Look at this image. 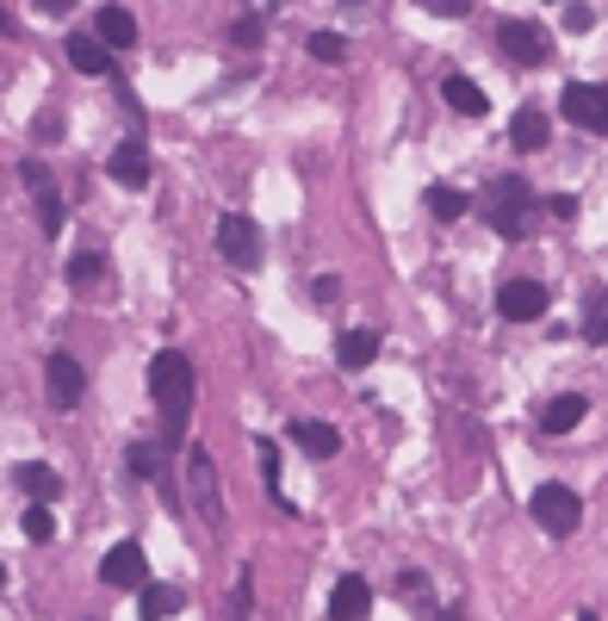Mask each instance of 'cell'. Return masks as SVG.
Listing matches in <instances>:
<instances>
[{
    "label": "cell",
    "instance_id": "obj_1",
    "mask_svg": "<svg viewBox=\"0 0 608 621\" xmlns=\"http://www.w3.org/2000/svg\"><path fill=\"white\" fill-rule=\"evenodd\" d=\"M192 391H199V379H192V361L180 349H162L150 361V398L162 405V447H174L180 435H187V410H192Z\"/></svg>",
    "mask_w": 608,
    "mask_h": 621
},
{
    "label": "cell",
    "instance_id": "obj_2",
    "mask_svg": "<svg viewBox=\"0 0 608 621\" xmlns=\"http://www.w3.org/2000/svg\"><path fill=\"white\" fill-rule=\"evenodd\" d=\"M528 206H534V194H528L522 175H503V180L484 187V224H491L496 236H510V243L528 231Z\"/></svg>",
    "mask_w": 608,
    "mask_h": 621
},
{
    "label": "cell",
    "instance_id": "obj_3",
    "mask_svg": "<svg viewBox=\"0 0 608 621\" xmlns=\"http://www.w3.org/2000/svg\"><path fill=\"white\" fill-rule=\"evenodd\" d=\"M496 50H503L515 69H540V62L552 57V38L534 20H503L496 25Z\"/></svg>",
    "mask_w": 608,
    "mask_h": 621
},
{
    "label": "cell",
    "instance_id": "obj_4",
    "mask_svg": "<svg viewBox=\"0 0 608 621\" xmlns=\"http://www.w3.org/2000/svg\"><path fill=\"white\" fill-rule=\"evenodd\" d=\"M218 249L230 268H261V224L248 212H224L218 218Z\"/></svg>",
    "mask_w": 608,
    "mask_h": 621
},
{
    "label": "cell",
    "instance_id": "obj_5",
    "mask_svg": "<svg viewBox=\"0 0 608 621\" xmlns=\"http://www.w3.org/2000/svg\"><path fill=\"white\" fill-rule=\"evenodd\" d=\"M528 509H534V523L547 528V535H571V528L584 523V504H577V491L571 485H540Z\"/></svg>",
    "mask_w": 608,
    "mask_h": 621
},
{
    "label": "cell",
    "instance_id": "obj_6",
    "mask_svg": "<svg viewBox=\"0 0 608 621\" xmlns=\"http://www.w3.org/2000/svg\"><path fill=\"white\" fill-rule=\"evenodd\" d=\"M565 118L584 131L608 137V81H571L565 87Z\"/></svg>",
    "mask_w": 608,
    "mask_h": 621
},
{
    "label": "cell",
    "instance_id": "obj_7",
    "mask_svg": "<svg viewBox=\"0 0 608 621\" xmlns=\"http://www.w3.org/2000/svg\"><path fill=\"white\" fill-rule=\"evenodd\" d=\"M20 180H25V194L38 199L44 236H57L62 231V194H57V180H50V168H44V162H20Z\"/></svg>",
    "mask_w": 608,
    "mask_h": 621
},
{
    "label": "cell",
    "instance_id": "obj_8",
    "mask_svg": "<svg viewBox=\"0 0 608 621\" xmlns=\"http://www.w3.org/2000/svg\"><path fill=\"white\" fill-rule=\"evenodd\" d=\"M44 386H50V405L57 410H75L81 391H87V373H81L75 354H50V361H44Z\"/></svg>",
    "mask_w": 608,
    "mask_h": 621
},
{
    "label": "cell",
    "instance_id": "obj_9",
    "mask_svg": "<svg viewBox=\"0 0 608 621\" xmlns=\"http://www.w3.org/2000/svg\"><path fill=\"white\" fill-rule=\"evenodd\" d=\"M100 578L113 584V590H143V578H150V560H143V547L137 541H118L106 560H100Z\"/></svg>",
    "mask_w": 608,
    "mask_h": 621
},
{
    "label": "cell",
    "instance_id": "obj_10",
    "mask_svg": "<svg viewBox=\"0 0 608 621\" xmlns=\"http://www.w3.org/2000/svg\"><path fill=\"white\" fill-rule=\"evenodd\" d=\"M187 479H192V509L218 528V523H224V504H218V472H211L206 447H192V454H187Z\"/></svg>",
    "mask_w": 608,
    "mask_h": 621
},
{
    "label": "cell",
    "instance_id": "obj_11",
    "mask_svg": "<svg viewBox=\"0 0 608 621\" xmlns=\"http://www.w3.org/2000/svg\"><path fill=\"white\" fill-rule=\"evenodd\" d=\"M496 310H503L510 324H534V317L547 310V286H540V280H503V292H496Z\"/></svg>",
    "mask_w": 608,
    "mask_h": 621
},
{
    "label": "cell",
    "instance_id": "obj_12",
    "mask_svg": "<svg viewBox=\"0 0 608 621\" xmlns=\"http://www.w3.org/2000/svg\"><path fill=\"white\" fill-rule=\"evenodd\" d=\"M94 38L106 44V50H131V44H137V20H131V7L106 0V7L94 13Z\"/></svg>",
    "mask_w": 608,
    "mask_h": 621
},
{
    "label": "cell",
    "instance_id": "obj_13",
    "mask_svg": "<svg viewBox=\"0 0 608 621\" xmlns=\"http://www.w3.org/2000/svg\"><path fill=\"white\" fill-rule=\"evenodd\" d=\"M13 485H20L32 504H57L62 497V472L57 466H44V460H25V466H13Z\"/></svg>",
    "mask_w": 608,
    "mask_h": 621
},
{
    "label": "cell",
    "instance_id": "obj_14",
    "mask_svg": "<svg viewBox=\"0 0 608 621\" xmlns=\"http://www.w3.org/2000/svg\"><path fill=\"white\" fill-rule=\"evenodd\" d=\"M106 175H113L118 187H131V194H137V187H150V150H143L137 137H131V143H118L113 162H106Z\"/></svg>",
    "mask_w": 608,
    "mask_h": 621
},
{
    "label": "cell",
    "instance_id": "obj_15",
    "mask_svg": "<svg viewBox=\"0 0 608 621\" xmlns=\"http://www.w3.org/2000/svg\"><path fill=\"white\" fill-rule=\"evenodd\" d=\"M366 609H373V590H366V578H336V590H329V616L336 621H361Z\"/></svg>",
    "mask_w": 608,
    "mask_h": 621
},
{
    "label": "cell",
    "instance_id": "obj_16",
    "mask_svg": "<svg viewBox=\"0 0 608 621\" xmlns=\"http://www.w3.org/2000/svg\"><path fill=\"white\" fill-rule=\"evenodd\" d=\"M441 99H447L459 118H484V113H491L484 87H478V81H466V75H447V81H441Z\"/></svg>",
    "mask_w": 608,
    "mask_h": 621
},
{
    "label": "cell",
    "instance_id": "obj_17",
    "mask_svg": "<svg viewBox=\"0 0 608 621\" xmlns=\"http://www.w3.org/2000/svg\"><path fill=\"white\" fill-rule=\"evenodd\" d=\"M292 442H299L304 454H317V460L342 454V435H336L329 423H317V417H299V423H292Z\"/></svg>",
    "mask_w": 608,
    "mask_h": 621
},
{
    "label": "cell",
    "instance_id": "obj_18",
    "mask_svg": "<svg viewBox=\"0 0 608 621\" xmlns=\"http://www.w3.org/2000/svg\"><path fill=\"white\" fill-rule=\"evenodd\" d=\"M69 62H75L81 75H106V69H113V50H106L94 32H75V38H69Z\"/></svg>",
    "mask_w": 608,
    "mask_h": 621
},
{
    "label": "cell",
    "instance_id": "obj_19",
    "mask_svg": "<svg viewBox=\"0 0 608 621\" xmlns=\"http://www.w3.org/2000/svg\"><path fill=\"white\" fill-rule=\"evenodd\" d=\"M336 361H342L348 373L373 367V361H379V336H373V330H348L342 342H336Z\"/></svg>",
    "mask_w": 608,
    "mask_h": 621
},
{
    "label": "cell",
    "instance_id": "obj_20",
    "mask_svg": "<svg viewBox=\"0 0 608 621\" xmlns=\"http://www.w3.org/2000/svg\"><path fill=\"white\" fill-rule=\"evenodd\" d=\"M510 137H515V150H547V137H552V125H547V113L540 106H522L515 113V125H510Z\"/></svg>",
    "mask_w": 608,
    "mask_h": 621
},
{
    "label": "cell",
    "instance_id": "obj_21",
    "mask_svg": "<svg viewBox=\"0 0 608 621\" xmlns=\"http://www.w3.org/2000/svg\"><path fill=\"white\" fill-rule=\"evenodd\" d=\"M584 398H577V391H565V398H552L547 410H540V429H547V435H571V429L584 423Z\"/></svg>",
    "mask_w": 608,
    "mask_h": 621
},
{
    "label": "cell",
    "instance_id": "obj_22",
    "mask_svg": "<svg viewBox=\"0 0 608 621\" xmlns=\"http://www.w3.org/2000/svg\"><path fill=\"white\" fill-rule=\"evenodd\" d=\"M584 342L589 349H608V286H596L584 298Z\"/></svg>",
    "mask_w": 608,
    "mask_h": 621
},
{
    "label": "cell",
    "instance_id": "obj_23",
    "mask_svg": "<svg viewBox=\"0 0 608 621\" xmlns=\"http://www.w3.org/2000/svg\"><path fill=\"white\" fill-rule=\"evenodd\" d=\"M143 621H168V616H180V590L174 584H150L143 578V609H137Z\"/></svg>",
    "mask_w": 608,
    "mask_h": 621
},
{
    "label": "cell",
    "instance_id": "obj_24",
    "mask_svg": "<svg viewBox=\"0 0 608 621\" xmlns=\"http://www.w3.org/2000/svg\"><path fill=\"white\" fill-rule=\"evenodd\" d=\"M422 199H429V212H435L441 224H459V218L472 212V199L459 194V187H429V194H422Z\"/></svg>",
    "mask_w": 608,
    "mask_h": 621
},
{
    "label": "cell",
    "instance_id": "obj_25",
    "mask_svg": "<svg viewBox=\"0 0 608 621\" xmlns=\"http://www.w3.org/2000/svg\"><path fill=\"white\" fill-rule=\"evenodd\" d=\"M304 50H311L317 62H348V38H342V32H311Z\"/></svg>",
    "mask_w": 608,
    "mask_h": 621
},
{
    "label": "cell",
    "instance_id": "obj_26",
    "mask_svg": "<svg viewBox=\"0 0 608 621\" xmlns=\"http://www.w3.org/2000/svg\"><path fill=\"white\" fill-rule=\"evenodd\" d=\"M100 273H106V255L100 249H81L75 261H69V280H75V286H100Z\"/></svg>",
    "mask_w": 608,
    "mask_h": 621
},
{
    "label": "cell",
    "instance_id": "obj_27",
    "mask_svg": "<svg viewBox=\"0 0 608 621\" xmlns=\"http://www.w3.org/2000/svg\"><path fill=\"white\" fill-rule=\"evenodd\" d=\"M125 460H131L137 479H162V447H155V442H137L131 454H125Z\"/></svg>",
    "mask_w": 608,
    "mask_h": 621
},
{
    "label": "cell",
    "instance_id": "obj_28",
    "mask_svg": "<svg viewBox=\"0 0 608 621\" xmlns=\"http://www.w3.org/2000/svg\"><path fill=\"white\" fill-rule=\"evenodd\" d=\"M267 38V25H261V13H243V20L230 25V44H236V50H255V44Z\"/></svg>",
    "mask_w": 608,
    "mask_h": 621
},
{
    "label": "cell",
    "instance_id": "obj_29",
    "mask_svg": "<svg viewBox=\"0 0 608 621\" xmlns=\"http://www.w3.org/2000/svg\"><path fill=\"white\" fill-rule=\"evenodd\" d=\"M50 535H57V516H50L44 504H32L25 509V541H50Z\"/></svg>",
    "mask_w": 608,
    "mask_h": 621
},
{
    "label": "cell",
    "instance_id": "obj_30",
    "mask_svg": "<svg viewBox=\"0 0 608 621\" xmlns=\"http://www.w3.org/2000/svg\"><path fill=\"white\" fill-rule=\"evenodd\" d=\"M255 460H261V479L273 485V497H280V447L261 442V447H255ZM280 509H285V497H280Z\"/></svg>",
    "mask_w": 608,
    "mask_h": 621
},
{
    "label": "cell",
    "instance_id": "obj_31",
    "mask_svg": "<svg viewBox=\"0 0 608 621\" xmlns=\"http://www.w3.org/2000/svg\"><path fill=\"white\" fill-rule=\"evenodd\" d=\"M422 13H435V20H466L472 13V0H417Z\"/></svg>",
    "mask_w": 608,
    "mask_h": 621
},
{
    "label": "cell",
    "instance_id": "obj_32",
    "mask_svg": "<svg viewBox=\"0 0 608 621\" xmlns=\"http://www.w3.org/2000/svg\"><path fill=\"white\" fill-rule=\"evenodd\" d=\"M589 25H596V13H589L584 0H571L565 7V32H589Z\"/></svg>",
    "mask_w": 608,
    "mask_h": 621
},
{
    "label": "cell",
    "instance_id": "obj_33",
    "mask_svg": "<svg viewBox=\"0 0 608 621\" xmlns=\"http://www.w3.org/2000/svg\"><path fill=\"white\" fill-rule=\"evenodd\" d=\"M547 212L559 218V224H571V218H577V194H552V199H547Z\"/></svg>",
    "mask_w": 608,
    "mask_h": 621
},
{
    "label": "cell",
    "instance_id": "obj_34",
    "mask_svg": "<svg viewBox=\"0 0 608 621\" xmlns=\"http://www.w3.org/2000/svg\"><path fill=\"white\" fill-rule=\"evenodd\" d=\"M62 137V118H38V143H57Z\"/></svg>",
    "mask_w": 608,
    "mask_h": 621
},
{
    "label": "cell",
    "instance_id": "obj_35",
    "mask_svg": "<svg viewBox=\"0 0 608 621\" xmlns=\"http://www.w3.org/2000/svg\"><path fill=\"white\" fill-rule=\"evenodd\" d=\"M32 7H38V13H69L75 0H32Z\"/></svg>",
    "mask_w": 608,
    "mask_h": 621
},
{
    "label": "cell",
    "instance_id": "obj_36",
    "mask_svg": "<svg viewBox=\"0 0 608 621\" xmlns=\"http://www.w3.org/2000/svg\"><path fill=\"white\" fill-rule=\"evenodd\" d=\"M7 25H13V20H7V7H0V38H7Z\"/></svg>",
    "mask_w": 608,
    "mask_h": 621
},
{
    "label": "cell",
    "instance_id": "obj_37",
    "mask_svg": "<svg viewBox=\"0 0 608 621\" xmlns=\"http://www.w3.org/2000/svg\"><path fill=\"white\" fill-rule=\"evenodd\" d=\"M0 590H7V565H0Z\"/></svg>",
    "mask_w": 608,
    "mask_h": 621
}]
</instances>
